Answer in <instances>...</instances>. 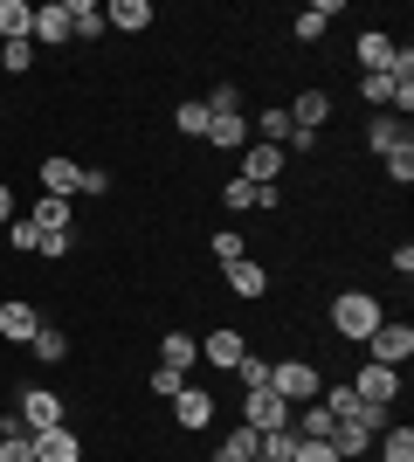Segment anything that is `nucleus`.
Masks as SVG:
<instances>
[{
	"label": "nucleus",
	"mask_w": 414,
	"mask_h": 462,
	"mask_svg": "<svg viewBox=\"0 0 414 462\" xmlns=\"http://www.w3.org/2000/svg\"><path fill=\"white\" fill-rule=\"evenodd\" d=\"M62 7H69V35H77V42L104 35V7H97V0H62Z\"/></svg>",
	"instance_id": "25"
},
{
	"label": "nucleus",
	"mask_w": 414,
	"mask_h": 462,
	"mask_svg": "<svg viewBox=\"0 0 414 462\" xmlns=\"http://www.w3.org/2000/svg\"><path fill=\"white\" fill-rule=\"evenodd\" d=\"M325 117H332V97H325V90H297V104H290V125H297V132H317Z\"/></svg>",
	"instance_id": "21"
},
{
	"label": "nucleus",
	"mask_w": 414,
	"mask_h": 462,
	"mask_svg": "<svg viewBox=\"0 0 414 462\" xmlns=\"http://www.w3.org/2000/svg\"><path fill=\"white\" fill-rule=\"evenodd\" d=\"M345 386H353L366 407H394V401H400V373H394V366H373V359H359V373H353Z\"/></svg>",
	"instance_id": "5"
},
{
	"label": "nucleus",
	"mask_w": 414,
	"mask_h": 462,
	"mask_svg": "<svg viewBox=\"0 0 414 462\" xmlns=\"http://www.w3.org/2000/svg\"><path fill=\"white\" fill-rule=\"evenodd\" d=\"M0 117H7V97H0Z\"/></svg>",
	"instance_id": "45"
},
{
	"label": "nucleus",
	"mask_w": 414,
	"mask_h": 462,
	"mask_svg": "<svg viewBox=\"0 0 414 462\" xmlns=\"http://www.w3.org/2000/svg\"><path fill=\"white\" fill-rule=\"evenodd\" d=\"M35 35V7L28 0H0V42H28Z\"/></svg>",
	"instance_id": "22"
},
{
	"label": "nucleus",
	"mask_w": 414,
	"mask_h": 462,
	"mask_svg": "<svg viewBox=\"0 0 414 462\" xmlns=\"http://www.w3.org/2000/svg\"><path fill=\"white\" fill-rule=\"evenodd\" d=\"M242 180H249V187H276V180H283V152L262 145V138H249V145H242Z\"/></svg>",
	"instance_id": "7"
},
{
	"label": "nucleus",
	"mask_w": 414,
	"mask_h": 462,
	"mask_svg": "<svg viewBox=\"0 0 414 462\" xmlns=\"http://www.w3.org/2000/svg\"><path fill=\"white\" fill-rule=\"evenodd\" d=\"M207 145H221V152H242L249 145V117H207Z\"/></svg>",
	"instance_id": "24"
},
{
	"label": "nucleus",
	"mask_w": 414,
	"mask_h": 462,
	"mask_svg": "<svg viewBox=\"0 0 414 462\" xmlns=\"http://www.w3.org/2000/svg\"><path fill=\"white\" fill-rule=\"evenodd\" d=\"M290 132H297V125H290V111H283V104H276V111H262L256 125H249V138H262V145H276V152L290 145Z\"/></svg>",
	"instance_id": "26"
},
{
	"label": "nucleus",
	"mask_w": 414,
	"mask_h": 462,
	"mask_svg": "<svg viewBox=\"0 0 414 462\" xmlns=\"http://www.w3.org/2000/svg\"><path fill=\"white\" fill-rule=\"evenodd\" d=\"M242 352H249V338H242V331H228V325L200 338V359H207L215 373H235V366H242Z\"/></svg>",
	"instance_id": "9"
},
{
	"label": "nucleus",
	"mask_w": 414,
	"mask_h": 462,
	"mask_svg": "<svg viewBox=\"0 0 414 462\" xmlns=\"http://www.w3.org/2000/svg\"><path fill=\"white\" fill-rule=\"evenodd\" d=\"M228 290H235V297H262V290H270V270H262L256 255H242V263H228Z\"/></svg>",
	"instance_id": "19"
},
{
	"label": "nucleus",
	"mask_w": 414,
	"mask_h": 462,
	"mask_svg": "<svg viewBox=\"0 0 414 462\" xmlns=\"http://www.w3.org/2000/svg\"><path fill=\"white\" fill-rule=\"evenodd\" d=\"M28 221H35L41 235H77V221H69V200H56V193H41L35 208H28Z\"/></svg>",
	"instance_id": "17"
},
{
	"label": "nucleus",
	"mask_w": 414,
	"mask_h": 462,
	"mask_svg": "<svg viewBox=\"0 0 414 462\" xmlns=\"http://www.w3.org/2000/svg\"><path fill=\"white\" fill-rule=\"evenodd\" d=\"M235 380L256 393V386H270V359H256V352H242V366H235Z\"/></svg>",
	"instance_id": "36"
},
{
	"label": "nucleus",
	"mask_w": 414,
	"mask_h": 462,
	"mask_svg": "<svg viewBox=\"0 0 414 462\" xmlns=\"http://www.w3.org/2000/svg\"><path fill=\"white\" fill-rule=\"evenodd\" d=\"M104 28H118V35H145V28H152V0H111V7H104Z\"/></svg>",
	"instance_id": "13"
},
{
	"label": "nucleus",
	"mask_w": 414,
	"mask_h": 462,
	"mask_svg": "<svg viewBox=\"0 0 414 462\" xmlns=\"http://www.w3.org/2000/svg\"><path fill=\"white\" fill-rule=\"evenodd\" d=\"M297 407L283 401V393H270V386H256L249 401H242V428H256V435H270V428H290Z\"/></svg>",
	"instance_id": "6"
},
{
	"label": "nucleus",
	"mask_w": 414,
	"mask_h": 462,
	"mask_svg": "<svg viewBox=\"0 0 414 462\" xmlns=\"http://www.w3.org/2000/svg\"><path fill=\"white\" fill-rule=\"evenodd\" d=\"M159 366H173L179 380H187V373L200 366V338H187V331H166V338H159Z\"/></svg>",
	"instance_id": "15"
},
{
	"label": "nucleus",
	"mask_w": 414,
	"mask_h": 462,
	"mask_svg": "<svg viewBox=\"0 0 414 462\" xmlns=\"http://www.w3.org/2000/svg\"><path fill=\"white\" fill-rule=\"evenodd\" d=\"M317 366L311 359H283V366H270V393H283L290 407H304V401H317Z\"/></svg>",
	"instance_id": "4"
},
{
	"label": "nucleus",
	"mask_w": 414,
	"mask_h": 462,
	"mask_svg": "<svg viewBox=\"0 0 414 462\" xmlns=\"http://www.w3.org/2000/svg\"><path fill=\"white\" fill-rule=\"evenodd\" d=\"M359 69H366V77H387V69H394V35H359Z\"/></svg>",
	"instance_id": "20"
},
{
	"label": "nucleus",
	"mask_w": 414,
	"mask_h": 462,
	"mask_svg": "<svg viewBox=\"0 0 414 462\" xmlns=\"http://www.w3.org/2000/svg\"><path fill=\"white\" fill-rule=\"evenodd\" d=\"M297 462H338L332 442H297Z\"/></svg>",
	"instance_id": "43"
},
{
	"label": "nucleus",
	"mask_w": 414,
	"mask_h": 462,
	"mask_svg": "<svg viewBox=\"0 0 414 462\" xmlns=\"http://www.w3.org/2000/svg\"><path fill=\"white\" fill-rule=\"evenodd\" d=\"M77 193H111V173H104V166H83V173H77Z\"/></svg>",
	"instance_id": "41"
},
{
	"label": "nucleus",
	"mask_w": 414,
	"mask_h": 462,
	"mask_svg": "<svg viewBox=\"0 0 414 462\" xmlns=\"http://www.w3.org/2000/svg\"><path fill=\"white\" fill-rule=\"evenodd\" d=\"M380 318H387V310H380L373 290H345V297H332V331L345 338V346H366V338L380 331Z\"/></svg>",
	"instance_id": "1"
},
{
	"label": "nucleus",
	"mask_w": 414,
	"mask_h": 462,
	"mask_svg": "<svg viewBox=\"0 0 414 462\" xmlns=\"http://www.w3.org/2000/svg\"><path fill=\"white\" fill-rule=\"evenodd\" d=\"M35 462H83V442H77V428L62 421V428H49V435H35Z\"/></svg>",
	"instance_id": "14"
},
{
	"label": "nucleus",
	"mask_w": 414,
	"mask_h": 462,
	"mask_svg": "<svg viewBox=\"0 0 414 462\" xmlns=\"http://www.w3.org/2000/svg\"><path fill=\"white\" fill-rule=\"evenodd\" d=\"M28 352H35L41 366H62V359H69V331H62V325H41L35 338H28Z\"/></svg>",
	"instance_id": "27"
},
{
	"label": "nucleus",
	"mask_w": 414,
	"mask_h": 462,
	"mask_svg": "<svg viewBox=\"0 0 414 462\" xmlns=\"http://www.w3.org/2000/svg\"><path fill=\"white\" fill-rule=\"evenodd\" d=\"M0 435H7V421H0Z\"/></svg>",
	"instance_id": "46"
},
{
	"label": "nucleus",
	"mask_w": 414,
	"mask_h": 462,
	"mask_svg": "<svg viewBox=\"0 0 414 462\" xmlns=\"http://www.w3.org/2000/svg\"><path fill=\"white\" fill-rule=\"evenodd\" d=\"M7 242H14V249H41V228L28 214H14V221H7Z\"/></svg>",
	"instance_id": "38"
},
{
	"label": "nucleus",
	"mask_w": 414,
	"mask_h": 462,
	"mask_svg": "<svg viewBox=\"0 0 414 462\" xmlns=\"http://www.w3.org/2000/svg\"><path fill=\"white\" fill-rule=\"evenodd\" d=\"M366 359H373V366H408V359H414V325H408V318H380V331H373V338H366Z\"/></svg>",
	"instance_id": "3"
},
{
	"label": "nucleus",
	"mask_w": 414,
	"mask_h": 462,
	"mask_svg": "<svg viewBox=\"0 0 414 462\" xmlns=\"http://www.w3.org/2000/svg\"><path fill=\"white\" fill-rule=\"evenodd\" d=\"M77 173H83V166H77V159H62V152H49V159L35 166L41 193H56V200H77Z\"/></svg>",
	"instance_id": "11"
},
{
	"label": "nucleus",
	"mask_w": 414,
	"mask_h": 462,
	"mask_svg": "<svg viewBox=\"0 0 414 462\" xmlns=\"http://www.w3.org/2000/svg\"><path fill=\"white\" fill-rule=\"evenodd\" d=\"M173 125H179L187 138H207V104H200V97H194V104H179V111H173Z\"/></svg>",
	"instance_id": "34"
},
{
	"label": "nucleus",
	"mask_w": 414,
	"mask_h": 462,
	"mask_svg": "<svg viewBox=\"0 0 414 462\" xmlns=\"http://www.w3.org/2000/svg\"><path fill=\"white\" fill-rule=\"evenodd\" d=\"M69 249H77V235H41V249H35V255H56V263H62Z\"/></svg>",
	"instance_id": "42"
},
{
	"label": "nucleus",
	"mask_w": 414,
	"mask_h": 462,
	"mask_svg": "<svg viewBox=\"0 0 414 462\" xmlns=\"http://www.w3.org/2000/svg\"><path fill=\"white\" fill-rule=\"evenodd\" d=\"M332 14H338V0H317V7H304V14L290 21V35H297V42H317L325 28H332Z\"/></svg>",
	"instance_id": "29"
},
{
	"label": "nucleus",
	"mask_w": 414,
	"mask_h": 462,
	"mask_svg": "<svg viewBox=\"0 0 414 462\" xmlns=\"http://www.w3.org/2000/svg\"><path fill=\"white\" fill-rule=\"evenodd\" d=\"M35 69V42H0V77H28Z\"/></svg>",
	"instance_id": "30"
},
{
	"label": "nucleus",
	"mask_w": 414,
	"mask_h": 462,
	"mask_svg": "<svg viewBox=\"0 0 414 462\" xmlns=\"http://www.w3.org/2000/svg\"><path fill=\"white\" fill-rule=\"evenodd\" d=\"M366 145H373L380 159H387V152H400V145H414V132H408V117H394V111H380L373 125H366Z\"/></svg>",
	"instance_id": "12"
},
{
	"label": "nucleus",
	"mask_w": 414,
	"mask_h": 462,
	"mask_svg": "<svg viewBox=\"0 0 414 462\" xmlns=\"http://www.w3.org/2000/svg\"><path fill=\"white\" fill-rule=\"evenodd\" d=\"M359 97H366V104H380V111H387V97H394V77H359Z\"/></svg>",
	"instance_id": "39"
},
{
	"label": "nucleus",
	"mask_w": 414,
	"mask_h": 462,
	"mask_svg": "<svg viewBox=\"0 0 414 462\" xmlns=\"http://www.w3.org/2000/svg\"><path fill=\"white\" fill-rule=\"evenodd\" d=\"M35 331H41V310L28 304V297H7V304H0V338H7V346H28Z\"/></svg>",
	"instance_id": "8"
},
{
	"label": "nucleus",
	"mask_w": 414,
	"mask_h": 462,
	"mask_svg": "<svg viewBox=\"0 0 414 462\" xmlns=\"http://www.w3.org/2000/svg\"><path fill=\"white\" fill-rule=\"evenodd\" d=\"M62 421H69V401H62L56 386H28V393H21V407H14L21 435H49V428H62Z\"/></svg>",
	"instance_id": "2"
},
{
	"label": "nucleus",
	"mask_w": 414,
	"mask_h": 462,
	"mask_svg": "<svg viewBox=\"0 0 414 462\" xmlns=\"http://www.w3.org/2000/svg\"><path fill=\"white\" fill-rule=\"evenodd\" d=\"M0 462H35V435H21V428L7 421V435H0Z\"/></svg>",
	"instance_id": "32"
},
{
	"label": "nucleus",
	"mask_w": 414,
	"mask_h": 462,
	"mask_svg": "<svg viewBox=\"0 0 414 462\" xmlns=\"http://www.w3.org/2000/svg\"><path fill=\"white\" fill-rule=\"evenodd\" d=\"M325 442H332V456H338V462H359L366 448H373V428H359V421H338L332 435H325Z\"/></svg>",
	"instance_id": "18"
},
{
	"label": "nucleus",
	"mask_w": 414,
	"mask_h": 462,
	"mask_svg": "<svg viewBox=\"0 0 414 462\" xmlns=\"http://www.w3.org/2000/svg\"><path fill=\"white\" fill-rule=\"evenodd\" d=\"M28 42H41V49H62V42H69V7H62V0L35 7V35H28Z\"/></svg>",
	"instance_id": "16"
},
{
	"label": "nucleus",
	"mask_w": 414,
	"mask_h": 462,
	"mask_svg": "<svg viewBox=\"0 0 414 462\" xmlns=\"http://www.w3.org/2000/svg\"><path fill=\"white\" fill-rule=\"evenodd\" d=\"M215 393H207V386H194V380H187V386H179V393H173V414H179V428H194V435H200V428H207V421H215Z\"/></svg>",
	"instance_id": "10"
},
{
	"label": "nucleus",
	"mask_w": 414,
	"mask_h": 462,
	"mask_svg": "<svg viewBox=\"0 0 414 462\" xmlns=\"http://www.w3.org/2000/svg\"><path fill=\"white\" fill-rule=\"evenodd\" d=\"M387 180H394V187H414V145L387 152Z\"/></svg>",
	"instance_id": "37"
},
{
	"label": "nucleus",
	"mask_w": 414,
	"mask_h": 462,
	"mask_svg": "<svg viewBox=\"0 0 414 462\" xmlns=\"http://www.w3.org/2000/svg\"><path fill=\"white\" fill-rule=\"evenodd\" d=\"M215 462H262V435L256 428H235V435L215 448Z\"/></svg>",
	"instance_id": "28"
},
{
	"label": "nucleus",
	"mask_w": 414,
	"mask_h": 462,
	"mask_svg": "<svg viewBox=\"0 0 414 462\" xmlns=\"http://www.w3.org/2000/svg\"><path fill=\"white\" fill-rule=\"evenodd\" d=\"M221 208H228V214H242V208H256V187H249V180H228V187H221Z\"/></svg>",
	"instance_id": "35"
},
{
	"label": "nucleus",
	"mask_w": 414,
	"mask_h": 462,
	"mask_svg": "<svg viewBox=\"0 0 414 462\" xmlns=\"http://www.w3.org/2000/svg\"><path fill=\"white\" fill-rule=\"evenodd\" d=\"M14 221V187H0V228Z\"/></svg>",
	"instance_id": "44"
},
{
	"label": "nucleus",
	"mask_w": 414,
	"mask_h": 462,
	"mask_svg": "<svg viewBox=\"0 0 414 462\" xmlns=\"http://www.w3.org/2000/svg\"><path fill=\"white\" fill-rule=\"evenodd\" d=\"M179 386H187V380H179V373H173V366H152V393H159V401H173Z\"/></svg>",
	"instance_id": "40"
},
{
	"label": "nucleus",
	"mask_w": 414,
	"mask_h": 462,
	"mask_svg": "<svg viewBox=\"0 0 414 462\" xmlns=\"http://www.w3.org/2000/svg\"><path fill=\"white\" fill-rule=\"evenodd\" d=\"M207 249H215V263H221V270H228V263H242V255H249V235H235V228H221L215 242H207Z\"/></svg>",
	"instance_id": "31"
},
{
	"label": "nucleus",
	"mask_w": 414,
	"mask_h": 462,
	"mask_svg": "<svg viewBox=\"0 0 414 462\" xmlns=\"http://www.w3.org/2000/svg\"><path fill=\"white\" fill-rule=\"evenodd\" d=\"M373 442H380V462H414V428L408 421H387Z\"/></svg>",
	"instance_id": "23"
},
{
	"label": "nucleus",
	"mask_w": 414,
	"mask_h": 462,
	"mask_svg": "<svg viewBox=\"0 0 414 462\" xmlns=\"http://www.w3.org/2000/svg\"><path fill=\"white\" fill-rule=\"evenodd\" d=\"M262 462H297V435L290 428H270V435H262Z\"/></svg>",
	"instance_id": "33"
}]
</instances>
